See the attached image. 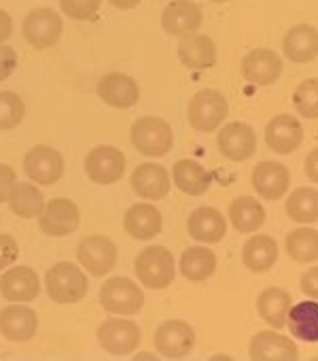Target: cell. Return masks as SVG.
Returning <instances> with one entry per match:
<instances>
[{"label": "cell", "instance_id": "ba28073f", "mask_svg": "<svg viewBox=\"0 0 318 361\" xmlns=\"http://www.w3.org/2000/svg\"><path fill=\"white\" fill-rule=\"evenodd\" d=\"M125 172V155L113 145H100L85 157V174L98 185H110Z\"/></svg>", "mask_w": 318, "mask_h": 361}, {"label": "cell", "instance_id": "7a4b0ae2", "mask_svg": "<svg viewBox=\"0 0 318 361\" xmlns=\"http://www.w3.org/2000/svg\"><path fill=\"white\" fill-rule=\"evenodd\" d=\"M136 279L148 289H166L174 281V257L162 245L144 247L134 262Z\"/></svg>", "mask_w": 318, "mask_h": 361}, {"label": "cell", "instance_id": "4316f807", "mask_svg": "<svg viewBox=\"0 0 318 361\" xmlns=\"http://www.w3.org/2000/svg\"><path fill=\"white\" fill-rule=\"evenodd\" d=\"M172 178H174V185L183 194H189V196L206 194L212 183L210 172L196 159H179L172 166Z\"/></svg>", "mask_w": 318, "mask_h": 361}, {"label": "cell", "instance_id": "836d02e7", "mask_svg": "<svg viewBox=\"0 0 318 361\" xmlns=\"http://www.w3.org/2000/svg\"><path fill=\"white\" fill-rule=\"evenodd\" d=\"M286 255L293 262L310 264L318 259V230L314 228H295L286 234Z\"/></svg>", "mask_w": 318, "mask_h": 361}, {"label": "cell", "instance_id": "5b68a950", "mask_svg": "<svg viewBox=\"0 0 318 361\" xmlns=\"http://www.w3.org/2000/svg\"><path fill=\"white\" fill-rule=\"evenodd\" d=\"M100 304L113 314H136L144 304L142 289L125 276L106 279L100 289Z\"/></svg>", "mask_w": 318, "mask_h": 361}, {"label": "cell", "instance_id": "e0dca14e", "mask_svg": "<svg viewBox=\"0 0 318 361\" xmlns=\"http://www.w3.org/2000/svg\"><path fill=\"white\" fill-rule=\"evenodd\" d=\"M132 190L146 200H164L170 194V174L162 164L144 161L132 172Z\"/></svg>", "mask_w": 318, "mask_h": 361}, {"label": "cell", "instance_id": "4dcf8cb0", "mask_svg": "<svg viewBox=\"0 0 318 361\" xmlns=\"http://www.w3.org/2000/svg\"><path fill=\"white\" fill-rule=\"evenodd\" d=\"M9 207L11 211L22 217V219H39V215L45 209V196L39 188H34L32 183H15L11 194H9Z\"/></svg>", "mask_w": 318, "mask_h": 361}, {"label": "cell", "instance_id": "2e32d148", "mask_svg": "<svg viewBox=\"0 0 318 361\" xmlns=\"http://www.w3.org/2000/svg\"><path fill=\"white\" fill-rule=\"evenodd\" d=\"M248 355L257 361H295L299 357V350L295 342L286 336L272 329H263L250 338Z\"/></svg>", "mask_w": 318, "mask_h": 361}, {"label": "cell", "instance_id": "cb8c5ba5", "mask_svg": "<svg viewBox=\"0 0 318 361\" xmlns=\"http://www.w3.org/2000/svg\"><path fill=\"white\" fill-rule=\"evenodd\" d=\"M162 213H159L153 204H134L127 209L123 217V228L125 232L140 243L153 240L162 232Z\"/></svg>", "mask_w": 318, "mask_h": 361}, {"label": "cell", "instance_id": "e575fe53", "mask_svg": "<svg viewBox=\"0 0 318 361\" xmlns=\"http://www.w3.org/2000/svg\"><path fill=\"white\" fill-rule=\"evenodd\" d=\"M286 213L295 224H316L318 221V192L312 188L295 190L286 200Z\"/></svg>", "mask_w": 318, "mask_h": 361}, {"label": "cell", "instance_id": "74e56055", "mask_svg": "<svg viewBox=\"0 0 318 361\" xmlns=\"http://www.w3.org/2000/svg\"><path fill=\"white\" fill-rule=\"evenodd\" d=\"M62 13L77 22H91L100 13L102 0H60Z\"/></svg>", "mask_w": 318, "mask_h": 361}, {"label": "cell", "instance_id": "ffe728a7", "mask_svg": "<svg viewBox=\"0 0 318 361\" xmlns=\"http://www.w3.org/2000/svg\"><path fill=\"white\" fill-rule=\"evenodd\" d=\"M41 293V281L28 266L9 268L0 276V295L9 302H32Z\"/></svg>", "mask_w": 318, "mask_h": 361}, {"label": "cell", "instance_id": "8992f818", "mask_svg": "<svg viewBox=\"0 0 318 361\" xmlns=\"http://www.w3.org/2000/svg\"><path fill=\"white\" fill-rule=\"evenodd\" d=\"M229 102L217 90H202L189 102V123L198 132H215L227 117Z\"/></svg>", "mask_w": 318, "mask_h": 361}, {"label": "cell", "instance_id": "8fae6325", "mask_svg": "<svg viewBox=\"0 0 318 361\" xmlns=\"http://www.w3.org/2000/svg\"><path fill=\"white\" fill-rule=\"evenodd\" d=\"M98 342L100 346L117 357L129 355L140 344V329L134 321L110 317L98 327Z\"/></svg>", "mask_w": 318, "mask_h": 361}, {"label": "cell", "instance_id": "4fadbf2b", "mask_svg": "<svg viewBox=\"0 0 318 361\" xmlns=\"http://www.w3.org/2000/svg\"><path fill=\"white\" fill-rule=\"evenodd\" d=\"M204 22L202 7L193 0H172L162 13V28L172 37H187L200 30Z\"/></svg>", "mask_w": 318, "mask_h": 361}, {"label": "cell", "instance_id": "83f0119b", "mask_svg": "<svg viewBox=\"0 0 318 361\" xmlns=\"http://www.w3.org/2000/svg\"><path fill=\"white\" fill-rule=\"evenodd\" d=\"M242 262L246 264L248 270L261 274L274 268V264L278 262V245L272 236L259 234L253 236L244 243L242 249Z\"/></svg>", "mask_w": 318, "mask_h": 361}, {"label": "cell", "instance_id": "f1b7e54d", "mask_svg": "<svg viewBox=\"0 0 318 361\" xmlns=\"http://www.w3.org/2000/svg\"><path fill=\"white\" fill-rule=\"evenodd\" d=\"M291 304H293L291 293L280 287H269L261 291V295L257 298V310L261 319L269 323L274 329H282L286 325V314Z\"/></svg>", "mask_w": 318, "mask_h": 361}, {"label": "cell", "instance_id": "d590c367", "mask_svg": "<svg viewBox=\"0 0 318 361\" xmlns=\"http://www.w3.org/2000/svg\"><path fill=\"white\" fill-rule=\"evenodd\" d=\"M26 117V104L15 92H0V130H13Z\"/></svg>", "mask_w": 318, "mask_h": 361}, {"label": "cell", "instance_id": "5bb4252c", "mask_svg": "<svg viewBox=\"0 0 318 361\" xmlns=\"http://www.w3.org/2000/svg\"><path fill=\"white\" fill-rule=\"evenodd\" d=\"M291 185L288 168L280 161H259L253 170V188L263 200H280Z\"/></svg>", "mask_w": 318, "mask_h": 361}, {"label": "cell", "instance_id": "ee69618b", "mask_svg": "<svg viewBox=\"0 0 318 361\" xmlns=\"http://www.w3.org/2000/svg\"><path fill=\"white\" fill-rule=\"evenodd\" d=\"M305 176L314 180V183H318V149H314L305 157Z\"/></svg>", "mask_w": 318, "mask_h": 361}, {"label": "cell", "instance_id": "3957f363", "mask_svg": "<svg viewBox=\"0 0 318 361\" xmlns=\"http://www.w3.org/2000/svg\"><path fill=\"white\" fill-rule=\"evenodd\" d=\"M45 287L53 302L58 304H75L85 298L89 283L85 272L72 262H58L45 274Z\"/></svg>", "mask_w": 318, "mask_h": 361}, {"label": "cell", "instance_id": "30bf717a", "mask_svg": "<svg viewBox=\"0 0 318 361\" xmlns=\"http://www.w3.org/2000/svg\"><path fill=\"white\" fill-rule=\"evenodd\" d=\"M24 170L39 185H56L64 176V157L49 145H37L26 153Z\"/></svg>", "mask_w": 318, "mask_h": 361}, {"label": "cell", "instance_id": "ab89813d", "mask_svg": "<svg viewBox=\"0 0 318 361\" xmlns=\"http://www.w3.org/2000/svg\"><path fill=\"white\" fill-rule=\"evenodd\" d=\"M18 68V54L13 47L0 43V81L9 79Z\"/></svg>", "mask_w": 318, "mask_h": 361}, {"label": "cell", "instance_id": "9a60e30c", "mask_svg": "<svg viewBox=\"0 0 318 361\" xmlns=\"http://www.w3.org/2000/svg\"><path fill=\"white\" fill-rule=\"evenodd\" d=\"M219 151L231 161H244L257 151V134L250 126L234 121L221 128L217 136Z\"/></svg>", "mask_w": 318, "mask_h": 361}, {"label": "cell", "instance_id": "7c38bea8", "mask_svg": "<svg viewBox=\"0 0 318 361\" xmlns=\"http://www.w3.org/2000/svg\"><path fill=\"white\" fill-rule=\"evenodd\" d=\"M79 224H81V211L68 198H53L51 202L45 204L43 213L39 215V228L53 238H62L77 232Z\"/></svg>", "mask_w": 318, "mask_h": 361}, {"label": "cell", "instance_id": "277c9868", "mask_svg": "<svg viewBox=\"0 0 318 361\" xmlns=\"http://www.w3.org/2000/svg\"><path fill=\"white\" fill-rule=\"evenodd\" d=\"M62 30H64V22H62L60 13L49 9V7L32 9L26 16L24 24H22L24 39L34 49H49V47H53L60 41Z\"/></svg>", "mask_w": 318, "mask_h": 361}, {"label": "cell", "instance_id": "ac0fdd59", "mask_svg": "<svg viewBox=\"0 0 318 361\" xmlns=\"http://www.w3.org/2000/svg\"><path fill=\"white\" fill-rule=\"evenodd\" d=\"M265 142L278 155H288L303 142V126L293 115H276L265 128Z\"/></svg>", "mask_w": 318, "mask_h": 361}, {"label": "cell", "instance_id": "d6a6232c", "mask_svg": "<svg viewBox=\"0 0 318 361\" xmlns=\"http://www.w3.org/2000/svg\"><path fill=\"white\" fill-rule=\"evenodd\" d=\"M181 272L189 281H206L217 270V255L208 247H189L181 255Z\"/></svg>", "mask_w": 318, "mask_h": 361}, {"label": "cell", "instance_id": "6da1fadb", "mask_svg": "<svg viewBox=\"0 0 318 361\" xmlns=\"http://www.w3.org/2000/svg\"><path fill=\"white\" fill-rule=\"evenodd\" d=\"M129 140L144 157H164L174 147V132L162 117H140L132 123Z\"/></svg>", "mask_w": 318, "mask_h": 361}, {"label": "cell", "instance_id": "60d3db41", "mask_svg": "<svg viewBox=\"0 0 318 361\" xmlns=\"http://www.w3.org/2000/svg\"><path fill=\"white\" fill-rule=\"evenodd\" d=\"M18 183V174L9 164H0V204L9 200L13 185Z\"/></svg>", "mask_w": 318, "mask_h": 361}, {"label": "cell", "instance_id": "484cf974", "mask_svg": "<svg viewBox=\"0 0 318 361\" xmlns=\"http://www.w3.org/2000/svg\"><path fill=\"white\" fill-rule=\"evenodd\" d=\"M181 39L183 41L179 43V58L183 66L191 71H202V68H210L217 64V45L210 37L187 35Z\"/></svg>", "mask_w": 318, "mask_h": 361}, {"label": "cell", "instance_id": "f35d334b", "mask_svg": "<svg viewBox=\"0 0 318 361\" xmlns=\"http://www.w3.org/2000/svg\"><path fill=\"white\" fill-rule=\"evenodd\" d=\"M20 255L18 240L9 234H0V272L7 270Z\"/></svg>", "mask_w": 318, "mask_h": 361}, {"label": "cell", "instance_id": "603a6c76", "mask_svg": "<svg viewBox=\"0 0 318 361\" xmlns=\"http://www.w3.org/2000/svg\"><path fill=\"white\" fill-rule=\"evenodd\" d=\"M187 230L193 240L204 243V245H215L225 238L227 221L221 215V211H217L212 207H200L189 215Z\"/></svg>", "mask_w": 318, "mask_h": 361}, {"label": "cell", "instance_id": "bcb514c9", "mask_svg": "<svg viewBox=\"0 0 318 361\" xmlns=\"http://www.w3.org/2000/svg\"><path fill=\"white\" fill-rule=\"evenodd\" d=\"M210 3H227V0H210Z\"/></svg>", "mask_w": 318, "mask_h": 361}, {"label": "cell", "instance_id": "f546056e", "mask_svg": "<svg viewBox=\"0 0 318 361\" xmlns=\"http://www.w3.org/2000/svg\"><path fill=\"white\" fill-rule=\"evenodd\" d=\"M286 325L291 334L305 342H318V302H299L288 308Z\"/></svg>", "mask_w": 318, "mask_h": 361}, {"label": "cell", "instance_id": "d4e9b609", "mask_svg": "<svg viewBox=\"0 0 318 361\" xmlns=\"http://www.w3.org/2000/svg\"><path fill=\"white\" fill-rule=\"evenodd\" d=\"M282 51L288 60L297 64L312 62L314 58H318V30L310 24L293 26L282 41Z\"/></svg>", "mask_w": 318, "mask_h": 361}, {"label": "cell", "instance_id": "f6af8a7d", "mask_svg": "<svg viewBox=\"0 0 318 361\" xmlns=\"http://www.w3.org/2000/svg\"><path fill=\"white\" fill-rule=\"evenodd\" d=\"M108 3L115 7V9H121V11H127V9H134L138 7L142 0H108Z\"/></svg>", "mask_w": 318, "mask_h": 361}, {"label": "cell", "instance_id": "8d00e7d4", "mask_svg": "<svg viewBox=\"0 0 318 361\" xmlns=\"http://www.w3.org/2000/svg\"><path fill=\"white\" fill-rule=\"evenodd\" d=\"M297 113L305 119H318V79H305L293 94Z\"/></svg>", "mask_w": 318, "mask_h": 361}, {"label": "cell", "instance_id": "d6986e66", "mask_svg": "<svg viewBox=\"0 0 318 361\" xmlns=\"http://www.w3.org/2000/svg\"><path fill=\"white\" fill-rule=\"evenodd\" d=\"M39 329V317L32 308L13 302L0 310V334L11 342H28Z\"/></svg>", "mask_w": 318, "mask_h": 361}, {"label": "cell", "instance_id": "1f68e13d", "mask_svg": "<svg viewBox=\"0 0 318 361\" xmlns=\"http://www.w3.org/2000/svg\"><path fill=\"white\" fill-rule=\"evenodd\" d=\"M229 221L240 232H255L265 224V209L253 196H240L229 207Z\"/></svg>", "mask_w": 318, "mask_h": 361}, {"label": "cell", "instance_id": "7402d4cb", "mask_svg": "<svg viewBox=\"0 0 318 361\" xmlns=\"http://www.w3.org/2000/svg\"><path fill=\"white\" fill-rule=\"evenodd\" d=\"M242 75L255 85H272L282 75V60L272 49H255L242 58Z\"/></svg>", "mask_w": 318, "mask_h": 361}, {"label": "cell", "instance_id": "52a82bcc", "mask_svg": "<svg viewBox=\"0 0 318 361\" xmlns=\"http://www.w3.org/2000/svg\"><path fill=\"white\" fill-rule=\"evenodd\" d=\"M117 245L102 236V234H91L85 236L79 247H77V262L91 274V276H104L108 274L115 264H117Z\"/></svg>", "mask_w": 318, "mask_h": 361}, {"label": "cell", "instance_id": "9c48e42d", "mask_svg": "<svg viewBox=\"0 0 318 361\" xmlns=\"http://www.w3.org/2000/svg\"><path fill=\"white\" fill-rule=\"evenodd\" d=\"M196 346V331L187 321L170 319L155 331V348L168 359H183Z\"/></svg>", "mask_w": 318, "mask_h": 361}, {"label": "cell", "instance_id": "7bdbcfd3", "mask_svg": "<svg viewBox=\"0 0 318 361\" xmlns=\"http://www.w3.org/2000/svg\"><path fill=\"white\" fill-rule=\"evenodd\" d=\"M11 35H13V20L5 9H0V43H5Z\"/></svg>", "mask_w": 318, "mask_h": 361}, {"label": "cell", "instance_id": "b9f144b4", "mask_svg": "<svg viewBox=\"0 0 318 361\" xmlns=\"http://www.w3.org/2000/svg\"><path fill=\"white\" fill-rule=\"evenodd\" d=\"M299 287H301V291H303L307 298L318 300V266H314V268H310V270H305V272L301 274Z\"/></svg>", "mask_w": 318, "mask_h": 361}, {"label": "cell", "instance_id": "44dd1931", "mask_svg": "<svg viewBox=\"0 0 318 361\" xmlns=\"http://www.w3.org/2000/svg\"><path fill=\"white\" fill-rule=\"evenodd\" d=\"M98 96L113 109H132L140 100V90L129 75L108 73L98 81Z\"/></svg>", "mask_w": 318, "mask_h": 361}]
</instances>
